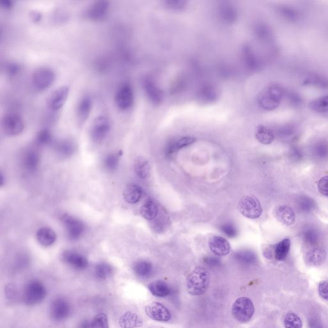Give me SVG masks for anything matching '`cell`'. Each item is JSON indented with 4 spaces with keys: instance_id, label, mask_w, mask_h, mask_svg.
<instances>
[{
    "instance_id": "cell-1",
    "label": "cell",
    "mask_w": 328,
    "mask_h": 328,
    "mask_svg": "<svg viewBox=\"0 0 328 328\" xmlns=\"http://www.w3.org/2000/svg\"><path fill=\"white\" fill-rule=\"evenodd\" d=\"M210 283L209 272L204 267H197L187 278V290L192 296H201L208 290Z\"/></svg>"
},
{
    "instance_id": "cell-2",
    "label": "cell",
    "mask_w": 328,
    "mask_h": 328,
    "mask_svg": "<svg viewBox=\"0 0 328 328\" xmlns=\"http://www.w3.org/2000/svg\"><path fill=\"white\" fill-rule=\"evenodd\" d=\"M285 95V90L282 86L272 84L260 94L258 103L265 111H274L279 106Z\"/></svg>"
},
{
    "instance_id": "cell-3",
    "label": "cell",
    "mask_w": 328,
    "mask_h": 328,
    "mask_svg": "<svg viewBox=\"0 0 328 328\" xmlns=\"http://www.w3.org/2000/svg\"><path fill=\"white\" fill-rule=\"evenodd\" d=\"M46 296L47 290L43 283L38 280H33L25 285L23 298L27 305L33 306L40 303Z\"/></svg>"
},
{
    "instance_id": "cell-4",
    "label": "cell",
    "mask_w": 328,
    "mask_h": 328,
    "mask_svg": "<svg viewBox=\"0 0 328 328\" xmlns=\"http://www.w3.org/2000/svg\"><path fill=\"white\" fill-rule=\"evenodd\" d=\"M56 79V72L50 67H39L32 74V86L36 90L43 92L50 88Z\"/></svg>"
},
{
    "instance_id": "cell-5",
    "label": "cell",
    "mask_w": 328,
    "mask_h": 328,
    "mask_svg": "<svg viewBox=\"0 0 328 328\" xmlns=\"http://www.w3.org/2000/svg\"><path fill=\"white\" fill-rule=\"evenodd\" d=\"M231 312L236 321L241 323H246L250 321L254 315V304L249 298L242 297L234 302Z\"/></svg>"
},
{
    "instance_id": "cell-6",
    "label": "cell",
    "mask_w": 328,
    "mask_h": 328,
    "mask_svg": "<svg viewBox=\"0 0 328 328\" xmlns=\"http://www.w3.org/2000/svg\"><path fill=\"white\" fill-rule=\"evenodd\" d=\"M239 211L244 217L257 220L262 215V208L257 197L246 196L243 197L239 203Z\"/></svg>"
},
{
    "instance_id": "cell-7",
    "label": "cell",
    "mask_w": 328,
    "mask_h": 328,
    "mask_svg": "<svg viewBox=\"0 0 328 328\" xmlns=\"http://www.w3.org/2000/svg\"><path fill=\"white\" fill-rule=\"evenodd\" d=\"M2 127L5 134L10 137L17 136L25 129L22 117L15 113L6 114L2 119Z\"/></svg>"
},
{
    "instance_id": "cell-8",
    "label": "cell",
    "mask_w": 328,
    "mask_h": 328,
    "mask_svg": "<svg viewBox=\"0 0 328 328\" xmlns=\"http://www.w3.org/2000/svg\"><path fill=\"white\" fill-rule=\"evenodd\" d=\"M114 100L119 110L125 111L131 108L134 103V92L132 85L124 83L119 86Z\"/></svg>"
},
{
    "instance_id": "cell-9",
    "label": "cell",
    "mask_w": 328,
    "mask_h": 328,
    "mask_svg": "<svg viewBox=\"0 0 328 328\" xmlns=\"http://www.w3.org/2000/svg\"><path fill=\"white\" fill-rule=\"evenodd\" d=\"M61 221L66 229L67 238L70 240L77 241L81 238L85 230L82 221L68 214L62 215Z\"/></svg>"
},
{
    "instance_id": "cell-10",
    "label": "cell",
    "mask_w": 328,
    "mask_h": 328,
    "mask_svg": "<svg viewBox=\"0 0 328 328\" xmlns=\"http://www.w3.org/2000/svg\"><path fill=\"white\" fill-rule=\"evenodd\" d=\"M111 124L107 117L100 115L94 119L90 127V137L94 142L102 141L110 132Z\"/></svg>"
},
{
    "instance_id": "cell-11",
    "label": "cell",
    "mask_w": 328,
    "mask_h": 328,
    "mask_svg": "<svg viewBox=\"0 0 328 328\" xmlns=\"http://www.w3.org/2000/svg\"><path fill=\"white\" fill-rule=\"evenodd\" d=\"M71 305L66 299L59 298L54 299L50 304L49 314L52 319L61 321L66 319L71 314Z\"/></svg>"
},
{
    "instance_id": "cell-12",
    "label": "cell",
    "mask_w": 328,
    "mask_h": 328,
    "mask_svg": "<svg viewBox=\"0 0 328 328\" xmlns=\"http://www.w3.org/2000/svg\"><path fill=\"white\" fill-rule=\"evenodd\" d=\"M70 88L67 85H62L57 88L49 96L47 106L51 111L56 112L63 107L69 95Z\"/></svg>"
},
{
    "instance_id": "cell-13",
    "label": "cell",
    "mask_w": 328,
    "mask_h": 328,
    "mask_svg": "<svg viewBox=\"0 0 328 328\" xmlns=\"http://www.w3.org/2000/svg\"><path fill=\"white\" fill-rule=\"evenodd\" d=\"M110 3L107 1H97L93 3L86 11V16L93 22H101L106 19L110 11Z\"/></svg>"
},
{
    "instance_id": "cell-14",
    "label": "cell",
    "mask_w": 328,
    "mask_h": 328,
    "mask_svg": "<svg viewBox=\"0 0 328 328\" xmlns=\"http://www.w3.org/2000/svg\"><path fill=\"white\" fill-rule=\"evenodd\" d=\"M145 312L150 319L155 321L166 322L170 321L171 315L170 312L158 302H153L148 304L145 308Z\"/></svg>"
},
{
    "instance_id": "cell-15",
    "label": "cell",
    "mask_w": 328,
    "mask_h": 328,
    "mask_svg": "<svg viewBox=\"0 0 328 328\" xmlns=\"http://www.w3.org/2000/svg\"><path fill=\"white\" fill-rule=\"evenodd\" d=\"M142 87L151 102L155 105L162 103L163 93L152 78L147 77L142 80Z\"/></svg>"
},
{
    "instance_id": "cell-16",
    "label": "cell",
    "mask_w": 328,
    "mask_h": 328,
    "mask_svg": "<svg viewBox=\"0 0 328 328\" xmlns=\"http://www.w3.org/2000/svg\"><path fill=\"white\" fill-rule=\"evenodd\" d=\"M62 259L66 264L77 270H84L88 266V261L84 255L74 251H65Z\"/></svg>"
},
{
    "instance_id": "cell-17",
    "label": "cell",
    "mask_w": 328,
    "mask_h": 328,
    "mask_svg": "<svg viewBox=\"0 0 328 328\" xmlns=\"http://www.w3.org/2000/svg\"><path fill=\"white\" fill-rule=\"evenodd\" d=\"M243 58L244 64L249 71L257 72L262 69V62L251 46L244 47Z\"/></svg>"
},
{
    "instance_id": "cell-18",
    "label": "cell",
    "mask_w": 328,
    "mask_h": 328,
    "mask_svg": "<svg viewBox=\"0 0 328 328\" xmlns=\"http://www.w3.org/2000/svg\"><path fill=\"white\" fill-rule=\"evenodd\" d=\"M211 251L218 257H224L230 253L231 247L230 243L221 236H214L208 241Z\"/></svg>"
},
{
    "instance_id": "cell-19",
    "label": "cell",
    "mask_w": 328,
    "mask_h": 328,
    "mask_svg": "<svg viewBox=\"0 0 328 328\" xmlns=\"http://www.w3.org/2000/svg\"><path fill=\"white\" fill-rule=\"evenodd\" d=\"M275 215L278 221L285 226L293 225L296 215L293 208L286 205L278 206L275 210Z\"/></svg>"
},
{
    "instance_id": "cell-20",
    "label": "cell",
    "mask_w": 328,
    "mask_h": 328,
    "mask_svg": "<svg viewBox=\"0 0 328 328\" xmlns=\"http://www.w3.org/2000/svg\"><path fill=\"white\" fill-rule=\"evenodd\" d=\"M93 110L92 99L88 96H83L78 103L77 115L78 121L83 123L87 121Z\"/></svg>"
},
{
    "instance_id": "cell-21",
    "label": "cell",
    "mask_w": 328,
    "mask_h": 328,
    "mask_svg": "<svg viewBox=\"0 0 328 328\" xmlns=\"http://www.w3.org/2000/svg\"><path fill=\"white\" fill-rule=\"evenodd\" d=\"M40 162V154L35 150H28L23 155L22 160L23 168L30 173L37 170Z\"/></svg>"
},
{
    "instance_id": "cell-22",
    "label": "cell",
    "mask_w": 328,
    "mask_h": 328,
    "mask_svg": "<svg viewBox=\"0 0 328 328\" xmlns=\"http://www.w3.org/2000/svg\"><path fill=\"white\" fill-rule=\"evenodd\" d=\"M119 324L121 328H137L142 326V321L137 314L127 312L119 318Z\"/></svg>"
},
{
    "instance_id": "cell-23",
    "label": "cell",
    "mask_w": 328,
    "mask_h": 328,
    "mask_svg": "<svg viewBox=\"0 0 328 328\" xmlns=\"http://www.w3.org/2000/svg\"><path fill=\"white\" fill-rule=\"evenodd\" d=\"M142 195L141 187L136 184H129L124 189L123 197L129 204H135L140 201Z\"/></svg>"
},
{
    "instance_id": "cell-24",
    "label": "cell",
    "mask_w": 328,
    "mask_h": 328,
    "mask_svg": "<svg viewBox=\"0 0 328 328\" xmlns=\"http://www.w3.org/2000/svg\"><path fill=\"white\" fill-rule=\"evenodd\" d=\"M36 238L39 243L44 247H49L56 241V234L50 228L43 227L40 229L36 233Z\"/></svg>"
},
{
    "instance_id": "cell-25",
    "label": "cell",
    "mask_w": 328,
    "mask_h": 328,
    "mask_svg": "<svg viewBox=\"0 0 328 328\" xmlns=\"http://www.w3.org/2000/svg\"><path fill=\"white\" fill-rule=\"evenodd\" d=\"M326 256V253L324 249L321 247H316L308 250L306 252L305 259L309 265L317 266L324 262Z\"/></svg>"
},
{
    "instance_id": "cell-26",
    "label": "cell",
    "mask_w": 328,
    "mask_h": 328,
    "mask_svg": "<svg viewBox=\"0 0 328 328\" xmlns=\"http://www.w3.org/2000/svg\"><path fill=\"white\" fill-rule=\"evenodd\" d=\"M221 20L226 23H233L238 18V11L235 7L228 3H223L218 10Z\"/></svg>"
},
{
    "instance_id": "cell-27",
    "label": "cell",
    "mask_w": 328,
    "mask_h": 328,
    "mask_svg": "<svg viewBox=\"0 0 328 328\" xmlns=\"http://www.w3.org/2000/svg\"><path fill=\"white\" fill-rule=\"evenodd\" d=\"M217 90L213 85L210 84L203 86L197 94V98L201 102L205 103L214 102L217 100Z\"/></svg>"
},
{
    "instance_id": "cell-28",
    "label": "cell",
    "mask_w": 328,
    "mask_h": 328,
    "mask_svg": "<svg viewBox=\"0 0 328 328\" xmlns=\"http://www.w3.org/2000/svg\"><path fill=\"white\" fill-rule=\"evenodd\" d=\"M303 85L312 86V87L327 89L328 78L319 74H311L308 75L303 81Z\"/></svg>"
},
{
    "instance_id": "cell-29",
    "label": "cell",
    "mask_w": 328,
    "mask_h": 328,
    "mask_svg": "<svg viewBox=\"0 0 328 328\" xmlns=\"http://www.w3.org/2000/svg\"><path fill=\"white\" fill-rule=\"evenodd\" d=\"M255 137L258 141L262 144L269 145L274 141L275 134L272 130L263 125H260L257 127Z\"/></svg>"
},
{
    "instance_id": "cell-30",
    "label": "cell",
    "mask_w": 328,
    "mask_h": 328,
    "mask_svg": "<svg viewBox=\"0 0 328 328\" xmlns=\"http://www.w3.org/2000/svg\"><path fill=\"white\" fill-rule=\"evenodd\" d=\"M148 289L153 296L158 298H164L171 294V288L162 281H155L148 285Z\"/></svg>"
},
{
    "instance_id": "cell-31",
    "label": "cell",
    "mask_w": 328,
    "mask_h": 328,
    "mask_svg": "<svg viewBox=\"0 0 328 328\" xmlns=\"http://www.w3.org/2000/svg\"><path fill=\"white\" fill-rule=\"evenodd\" d=\"M134 170L137 175L141 179L149 178L151 174V167L145 158L138 157L134 162Z\"/></svg>"
},
{
    "instance_id": "cell-32",
    "label": "cell",
    "mask_w": 328,
    "mask_h": 328,
    "mask_svg": "<svg viewBox=\"0 0 328 328\" xmlns=\"http://www.w3.org/2000/svg\"><path fill=\"white\" fill-rule=\"evenodd\" d=\"M278 12L283 20L290 23L298 22L301 18L300 12L295 8L290 6H281L278 7Z\"/></svg>"
},
{
    "instance_id": "cell-33",
    "label": "cell",
    "mask_w": 328,
    "mask_h": 328,
    "mask_svg": "<svg viewBox=\"0 0 328 328\" xmlns=\"http://www.w3.org/2000/svg\"><path fill=\"white\" fill-rule=\"evenodd\" d=\"M158 208L152 200H148L140 208V214L147 220H153L157 217Z\"/></svg>"
},
{
    "instance_id": "cell-34",
    "label": "cell",
    "mask_w": 328,
    "mask_h": 328,
    "mask_svg": "<svg viewBox=\"0 0 328 328\" xmlns=\"http://www.w3.org/2000/svg\"><path fill=\"white\" fill-rule=\"evenodd\" d=\"M75 144L71 140L64 139L57 143L56 150L62 157H67L71 156L75 151Z\"/></svg>"
},
{
    "instance_id": "cell-35",
    "label": "cell",
    "mask_w": 328,
    "mask_h": 328,
    "mask_svg": "<svg viewBox=\"0 0 328 328\" xmlns=\"http://www.w3.org/2000/svg\"><path fill=\"white\" fill-rule=\"evenodd\" d=\"M291 242L289 239H285L284 240L280 242L276 246L275 254L276 259L278 261H283L287 258L289 251H290Z\"/></svg>"
},
{
    "instance_id": "cell-36",
    "label": "cell",
    "mask_w": 328,
    "mask_h": 328,
    "mask_svg": "<svg viewBox=\"0 0 328 328\" xmlns=\"http://www.w3.org/2000/svg\"><path fill=\"white\" fill-rule=\"evenodd\" d=\"M95 274L98 280H105L113 275V268L107 263L101 262L96 265Z\"/></svg>"
},
{
    "instance_id": "cell-37",
    "label": "cell",
    "mask_w": 328,
    "mask_h": 328,
    "mask_svg": "<svg viewBox=\"0 0 328 328\" xmlns=\"http://www.w3.org/2000/svg\"><path fill=\"white\" fill-rule=\"evenodd\" d=\"M134 270L138 277L148 278L152 274L153 265L149 262L139 261L134 265Z\"/></svg>"
},
{
    "instance_id": "cell-38",
    "label": "cell",
    "mask_w": 328,
    "mask_h": 328,
    "mask_svg": "<svg viewBox=\"0 0 328 328\" xmlns=\"http://www.w3.org/2000/svg\"><path fill=\"white\" fill-rule=\"evenodd\" d=\"M309 108L312 111L317 113H328V95L312 101L309 104Z\"/></svg>"
},
{
    "instance_id": "cell-39",
    "label": "cell",
    "mask_w": 328,
    "mask_h": 328,
    "mask_svg": "<svg viewBox=\"0 0 328 328\" xmlns=\"http://www.w3.org/2000/svg\"><path fill=\"white\" fill-rule=\"evenodd\" d=\"M255 33L260 41L265 42V43L271 41L272 38L271 30L264 23H259L256 26Z\"/></svg>"
},
{
    "instance_id": "cell-40",
    "label": "cell",
    "mask_w": 328,
    "mask_h": 328,
    "mask_svg": "<svg viewBox=\"0 0 328 328\" xmlns=\"http://www.w3.org/2000/svg\"><path fill=\"white\" fill-rule=\"evenodd\" d=\"M122 153H111L106 156L103 160L104 168L107 171L116 170L119 165V158L121 157Z\"/></svg>"
},
{
    "instance_id": "cell-41",
    "label": "cell",
    "mask_w": 328,
    "mask_h": 328,
    "mask_svg": "<svg viewBox=\"0 0 328 328\" xmlns=\"http://www.w3.org/2000/svg\"><path fill=\"white\" fill-rule=\"evenodd\" d=\"M53 139V134L50 130L43 129L41 130L36 135L35 142L40 145H47L51 144Z\"/></svg>"
},
{
    "instance_id": "cell-42",
    "label": "cell",
    "mask_w": 328,
    "mask_h": 328,
    "mask_svg": "<svg viewBox=\"0 0 328 328\" xmlns=\"http://www.w3.org/2000/svg\"><path fill=\"white\" fill-rule=\"evenodd\" d=\"M285 328H303V322L298 315L289 312L284 319Z\"/></svg>"
},
{
    "instance_id": "cell-43",
    "label": "cell",
    "mask_w": 328,
    "mask_h": 328,
    "mask_svg": "<svg viewBox=\"0 0 328 328\" xmlns=\"http://www.w3.org/2000/svg\"><path fill=\"white\" fill-rule=\"evenodd\" d=\"M89 328H108L107 317L103 313L96 315L90 322Z\"/></svg>"
},
{
    "instance_id": "cell-44",
    "label": "cell",
    "mask_w": 328,
    "mask_h": 328,
    "mask_svg": "<svg viewBox=\"0 0 328 328\" xmlns=\"http://www.w3.org/2000/svg\"><path fill=\"white\" fill-rule=\"evenodd\" d=\"M5 72L9 77L17 76L22 71V68L19 64L14 62H8L4 67Z\"/></svg>"
},
{
    "instance_id": "cell-45",
    "label": "cell",
    "mask_w": 328,
    "mask_h": 328,
    "mask_svg": "<svg viewBox=\"0 0 328 328\" xmlns=\"http://www.w3.org/2000/svg\"><path fill=\"white\" fill-rule=\"evenodd\" d=\"M236 259L245 264H250L254 262L255 260L254 254L252 252L247 251H243L236 254Z\"/></svg>"
},
{
    "instance_id": "cell-46",
    "label": "cell",
    "mask_w": 328,
    "mask_h": 328,
    "mask_svg": "<svg viewBox=\"0 0 328 328\" xmlns=\"http://www.w3.org/2000/svg\"><path fill=\"white\" fill-rule=\"evenodd\" d=\"M164 4L168 9L174 10H183L186 7V2L183 0H168Z\"/></svg>"
},
{
    "instance_id": "cell-47",
    "label": "cell",
    "mask_w": 328,
    "mask_h": 328,
    "mask_svg": "<svg viewBox=\"0 0 328 328\" xmlns=\"http://www.w3.org/2000/svg\"><path fill=\"white\" fill-rule=\"evenodd\" d=\"M285 96L287 97L289 103L293 106H298L303 102V100H302L301 96L298 93L293 92V91H288V92L285 91Z\"/></svg>"
},
{
    "instance_id": "cell-48",
    "label": "cell",
    "mask_w": 328,
    "mask_h": 328,
    "mask_svg": "<svg viewBox=\"0 0 328 328\" xmlns=\"http://www.w3.org/2000/svg\"><path fill=\"white\" fill-rule=\"evenodd\" d=\"M195 141H196V139L194 137H184L177 140V141L174 142V144H175L176 150H178L181 149V148H186L189 145L193 144Z\"/></svg>"
},
{
    "instance_id": "cell-49",
    "label": "cell",
    "mask_w": 328,
    "mask_h": 328,
    "mask_svg": "<svg viewBox=\"0 0 328 328\" xmlns=\"http://www.w3.org/2000/svg\"><path fill=\"white\" fill-rule=\"evenodd\" d=\"M221 230L228 238H233L238 235V230L232 224L226 223L221 226Z\"/></svg>"
},
{
    "instance_id": "cell-50",
    "label": "cell",
    "mask_w": 328,
    "mask_h": 328,
    "mask_svg": "<svg viewBox=\"0 0 328 328\" xmlns=\"http://www.w3.org/2000/svg\"><path fill=\"white\" fill-rule=\"evenodd\" d=\"M318 189L322 194L328 197V176L322 177L318 182Z\"/></svg>"
},
{
    "instance_id": "cell-51",
    "label": "cell",
    "mask_w": 328,
    "mask_h": 328,
    "mask_svg": "<svg viewBox=\"0 0 328 328\" xmlns=\"http://www.w3.org/2000/svg\"><path fill=\"white\" fill-rule=\"evenodd\" d=\"M319 295L321 298L328 301V281H322L319 283Z\"/></svg>"
},
{
    "instance_id": "cell-52",
    "label": "cell",
    "mask_w": 328,
    "mask_h": 328,
    "mask_svg": "<svg viewBox=\"0 0 328 328\" xmlns=\"http://www.w3.org/2000/svg\"><path fill=\"white\" fill-rule=\"evenodd\" d=\"M205 262L211 267L218 266L220 264V261L217 259L212 257H208L205 259Z\"/></svg>"
},
{
    "instance_id": "cell-53",
    "label": "cell",
    "mask_w": 328,
    "mask_h": 328,
    "mask_svg": "<svg viewBox=\"0 0 328 328\" xmlns=\"http://www.w3.org/2000/svg\"><path fill=\"white\" fill-rule=\"evenodd\" d=\"M0 6L5 10H11L14 3L11 0H2L0 2Z\"/></svg>"
},
{
    "instance_id": "cell-54",
    "label": "cell",
    "mask_w": 328,
    "mask_h": 328,
    "mask_svg": "<svg viewBox=\"0 0 328 328\" xmlns=\"http://www.w3.org/2000/svg\"><path fill=\"white\" fill-rule=\"evenodd\" d=\"M42 14L40 12L37 11H33L31 12L30 17L31 20H32V22L35 23H38L41 22L42 20Z\"/></svg>"
}]
</instances>
